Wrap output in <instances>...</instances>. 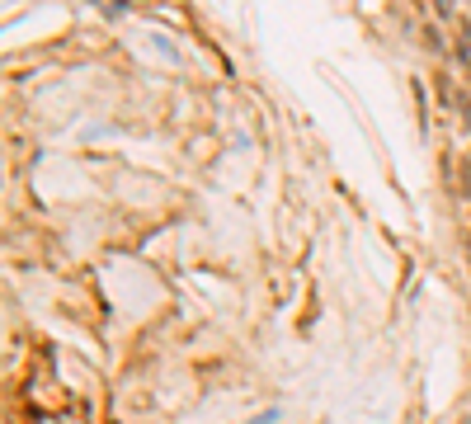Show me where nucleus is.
<instances>
[{
    "label": "nucleus",
    "instance_id": "2",
    "mask_svg": "<svg viewBox=\"0 0 471 424\" xmlns=\"http://www.w3.org/2000/svg\"><path fill=\"white\" fill-rule=\"evenodd\" d=\"M278 420V410H264V415H255V420H245V424H273Z\"/></svg>",
    "mask_w": 471,
    "mask_h": 424
},
{
    "label": "nucleus",
    "instance_id": "1",
    "mask_svg": "<svg viewBox=\"0 0 471 424\" xmlns=\"http://www.w3.org/2000/svg\"><path fill=\"white\" fill-rule=\"evenodd\" d=\"M457 52H462V61L471 66V24H462V38H457Z\"/></svg>",
    "mask_w": 471,
    "mask_h": 424
}]
</instances>
